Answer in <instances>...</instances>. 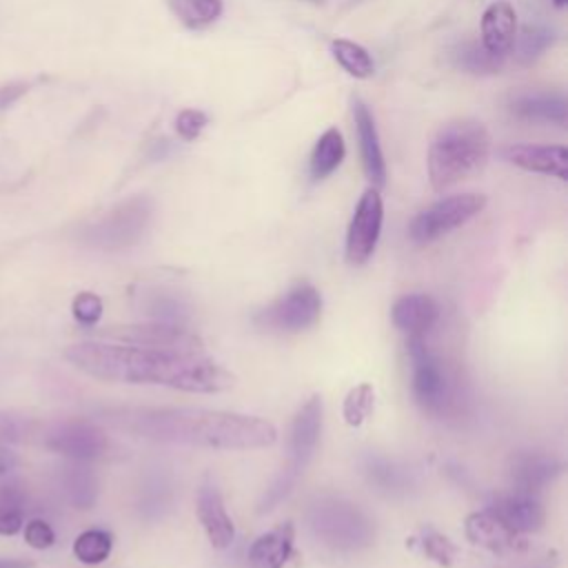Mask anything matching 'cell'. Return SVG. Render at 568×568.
<instances>
[{
    "label": "cell",
    "mask_w": 568,
    "mask_h": 568,
    "mask_svg": "<svg viewBox=\"0 0 568 568\" xmlns=\"http://www.w3.org/2000/svg\"><path fill=\"white\" fill-rule=\"evenodd\" d=\"M80 371L104 382L160 384L186 393H222L235 377L204 355L146 348L122 342H80L64 351Z\"/></svg>",
    "instance_id": "cell-1"
},
{
    "label": "cell",
    "mask_w": 568,
    "mask_h": 568,
    "mask_svg": "<svg viewBox=\"0 0 568 568\" xmlns=\"http://www.w3.org/2000/svg\"><path fill=\"white\" fill-rule=\"evenodd\" d=\"M118 424L144 439L200 448L248 450L277 439V428L262 417L204 408H142L115 417Z\"/></svg>",
    "instance_id": "cell-2"
},
{
    "label": "cell",
    "mask_w": 568,
    "mask_h": 568,
    "mask_svg": "<svg viewBox=\"0 0 568 568\" xmlns=\"http://www.w3.org/2000/svg\"><path fill=\"white\" fill-rule=\"evenodd\" d=\"M490 155V133L473 118L446 122L428 146V180L444 191L477 173Z\"/></svg>",
    "instance_id": "cell-3"
},
{
    "label": "cell",
    "mask_w": 568,
    "mask_h": 568,
    "mask_svg": "<svg viewBox=\"0 0 568 568\" xmlns=\"http://www.w3.org/2000/svg\"><path fill=\"white\" fill-rule=\"evenodd\" d=\"M311 535L335 552H355L371 546L375 526L357 506L339 497H317L306 510Z\"/></svg>",
    "instance_id": "cell-4"
},
{
    "label": "cell",
    "mask_w": 568,
    "mask_h": 568,
    "mask_svg": "<svg viewBox=\"0 0 568 568\" xmlns=\"http://www.w3.org/2000/svg\"><path fill=\"white\" fill-rule=\"evenodd\" d=\"M151 217H153V202L146 195H133L115 204L93 224H89L82 231V240L89 246L104 248V251L124 248L135 244L144 235Z\"/></svg>",
    "instance_id": "cell-5"
},
{
    "label": "cell",
    "mask_w": 568,
    "mask_h": 568,
    "mask_svg": "<svg viewBox=\"0 0 568 568\" xmlns=\"http://www.w3.org/2000/svg\"><path fill=\"white\" fill-rule=\"evenodd\" d=\"M484 206H486V195L481 193H455V195L442 197L413 217L408 233L417 244L435 242L442 235L464 226Z\"/></svg>",
    "instance_id": "cell-6"
},
{
    "label": "cell",
    "mask_w": 568,
    "mask_h": 568,
    "mask_svg": "<svg viewBox=\"0 0 568 568\" xmlns=\"http://www.w3.org/2000/svg\"><path fill=\"white\" fill-rule=\"evenodd\" d=\"M408 355L413 364V395L428 413H444L453 402L450 379L442 359L428 348L424 335H408Z\"/></svg>",
    "instance_id": "cell-7"
},
{
    "label": "cell",
    "mask_w": 568,
    "mask_h": 568,
    "mask_svg": "<svg viewBox=\"0 0 568 568\" xmlns=\"http://www.w3.org/2000/svg\"><path fill=\"white\" fill-rule=\"evenodd\" d=\"M322 313V295L311 284H297L286 295L255 315V324L280 333H300L313 326Z\"/></svg>",
    "instance_id": "cell-8"
},
{
    "label": "cell",
    "mask_w": 568,
    "mask_h": 568,
    "mask_svg": "<svg viewBox=\"0 0 568 568\" xmlns=\"http://www.w3.org/2000/svg\"><path fill=\"white\" fill-rule=\"evenodd\" d=\"M44 446L73 462H91L106 453L109 437L98 424L73 417L51 424L44 435Z\"/></svg>",
    "instance_id": "cell-9"
},
{
    "label": "cell",
    "mask_w": 568,
    "mask_h": 568,
    "mask_svg": "<svg viewBox=\"0 0 568 568\" xmlns=\"http://www.w3.org/2000/svg\"><path fill=\"white\" fill-rule=\"evenodd\" d=\"M106 335L122 342V344L204 355L202 339L195 333H191L189 328H184L182 324H171V322L131 324V326H118V328L109 331Z\"/></svg>",
    "instance_id": "cell-10"
},
{
    "label": "cell",
    "mask_w": 568,
    "mask_h": 568,
    "mask_svg": "<svg viewBox=\"0 0 568 568\" xmlns=\"http://www.w3.org/2000/svg\"><path fill=\"white\" fill-rule=\"evenodd\" d=\"M384 222V204L377 189H366L355 206V213L346 233V260L351 264H364L379 240Z\"/></svg>",
    "instance_id": "cell-11"
},
{
    "label": "cell",
    "mask_w": 568,
    "mask_h": 568,
    "mask_svg": "<svg viewBox=\"0 0 568 568\" xmlns=\"http://www.w3.org/2000/svg\"><path fill=\"white\" fill-rule=\"evenodd\" d=\"M466 537L479 546L490 550L493 555H506V557H515L521 555L528 548V541L521 532L513 530L506 521H501L495 513L479 510V513H470L466 517Z\"/></svg>",
    "instance_id": "cell-12"
},
{
    "label": "cell",
    "mask_w": 568,
    "mask_h": 568,
    "mask_svg": "<svg viewBox=\"0 0 568 568\" xmlns=\"http://www.w3.org/2000/svg\"><path fill=\"white\" fill-rule=\"evenodd\" d=\"M320 433H322V397L313 395L311 399H306V404L297 410V415L293 417V426H291V457H288V468L295 473H304L306 464L311 462L317 442H320Z\"/></svg>",
    "instance_id": "cell-13"
},
{
    "label": "cell",
    "mask_w": 568,
    "mask_h": 568,
    "mask_svg": "<svg viewBox=\"0 0 568 568\" xmlns=\"http://www.w3.org/2000/svg\"><path fill=\"white\" fill-rule=\"evenodd\" d=\"M561 462L552 455L537 453V450H519L508 462V477L513 484V490L535 495L541 488H546L559 473Z\"/></svg>",
    "instance_id": "cell-14"
},
{
    "label": "cell",
    "mask_w": 568,
    "mask_h": 568,
    "mask_svg": "<svg viewBox=\"0 0 568 568\" xmlns=\"http://www.w3.org/2000/svg\"><path fill=\"white\" fill-rule=\"evenodd\" d=\"M499 155L524 171L552 175L557 180L568 178V151L561 144H508Z\"/></svg>",
    "instance_id": "cell-15"
},
{
    "label": "cell",
    "mask_w": 568,
    "mask_h": 568,
    "mask_svg": "<svg viewBox=\"0 0 568 568\" xmlns=\"http://www.w3.org/2000/svg\"><path fill=\"white\" fill-rule=\"evenodd\" d=\"M351 104H353V120H355V129H357L364 173L371 180L373 189H382L386 184V162H384L375 118L362 98H353Z\"/></svg>",
    "instance_id": "cell-16"
},
{
    "label": "cell",
    "mask_w": 568,
    "mask_h": 568,
    "mask_svg": "<svg viewBox=\"0 0 568 568\" xmlns=\"http://www.w3.org/2000/svg\"><path fill=\"white\" fill-rule=\"evenodd\" d=\"M197 517L213 548L231 546L235 537V528L226 513L222 493L211 479H204L197 490Z\"/></svg>",
    "instance_id": "cell-17"
},
{
    "label": "cell",
    "mask_w": 568,
    "mask_h": 568,
    "mask_svg": "<svg viewBox=\"0 0 568 568\" xmlns=\"http://www.w3.org/2000/svg\"><path fill=\"white\" fill-rule=\"evenodd\" d=\"M490 513H495L501 521H506L513 530L526 535V532H537L541 530L546 521L544 506L535 499V495L517 493L513 490L510 495H499L495 501L488 506Z\"/></svg>",
    "instance_id": "cell-18"
},
{
    "label": "cell",
    "mask_w": 568,
    "mask_h": 568,
    "mask_svg": "<svg viewBox=\"0 0 568 568\" xmlns=\"http://www.w3.org/2000/svg\"><path fill=\"white\" fill-rule=\"evenodd\" d=\"M510 111L528 122H548L564 126L566 124V98L552 91H524L510 98Z\"/></svg>",
    "instance_id": "cell-19"
},
{
    "label": "cell",
    "mask_w": 568,
    "mask_h": 568,
    "mask_svg": "<svg viewBox=\"0 0 568 568\" xmlns=\"http://www.w3.org/2000/svg\"><path fill=\"white\" fill-rule=\"evenodd\" d=\"M390 317L399 331L408 335H426L439 320V306L426 293H410L393 304Z\"/></svg>",
    "instance_id": "cell-20"
},
{
    "label": "cell",
    "mask_w": 568,
    "mask_h": 568,
    "mask_svg": "<svg viewBox=\"0 0 568 568\" xmlns=\"http://www.w3.org/2000/svg\"><path fill=\"white\" fill-rule=\"evenodd\" d=\"M515 33H517L515 9L506 0H497L488 4L481 16V44L490 53L504 58L513 47Z\"/></svg>",
    "instance_id": "cell-21"
},
{
    "label": "cell",
    "mask_w": 568,
    "mask_h": 568,
    "mask_svg": "<svg viewBox=\"0 0 568 568\" xmlns=\"http://www.w3.org/2000/svg\"><path fill=\"white\" fill-rule=\"evenodd\" d=\"M293 541H295V528L291 521L260 535L248 550V566L282 568L293 552Z\"/></svg>",
    "instance_id": "cell-22"
},
{
    "label": "cell",
    "mask_w": 568,
    "mask_h": 568,
    "mask_svg": "<svg viewBox=\"0 0 568 568\" xmlns=\"http://www.w3.org/2000/svg\"><path fill=\"white\" fill-rule=\"evenodd\" d=\"M173 481L171 477L155 468L151 475H146V479L142 481L140 488V497H138V510L144 519H162L173 504Z\"/></svg>",
    "instance_id": "cell-23"
},
{
    "label": "cell",
    "mask_w": 568,
    "mask_h": 568,
    "mask_svg": "<svg viewBox=\"0 0 568 568\" xmlns=\"http://www.w3.org/2000/svg\"><path fill=\"white\" fill-rule=\"evenodd\" d=\"M344 155H346V144H344L342 133H339L335 126L326 129V131L317 138L315 146H313V151H311V160H308L311 178H313V180H324V178H328V175L342 164Z\"/></svg>",
    "instance_id": "cell-24"
},
{
    "label": "cell",
    "mask_w": 568,
    "mask_h": 568,
    "mask_svg": "<svg viewBox=\"0 0 568 568\" xmlns=\"http://www.w3.org/2000/svg\"><path fill=\"white\" fill-rule=\"evenodd\" d=\"M60 486H62L67 501L78 510L91 508L98 499V479H95L93 470L87 466H80V462L62 468Z\"/></svg>",
    "instance_id": "cell-25"
},
{
    "label": "cell",
    "mask_w": 568,
    "mask_h": 568,
    "mask_svg": "<svg viewBox=\"0 0 568 568\" xmlns=\"http://www.w3.org/2000/svg\"><path fill=\"white\" fill-rule=\"evenodd\" d=\"M450 62L466 73L486 75V73H497L504 64V58L490 53L477 40H464L450 49Z\"/></svg>",
    "instance_id": "cell-26"
},
{
    "label": "cell",
    "mask_w": 568,
    "mask_h": 568,
    "mask_svg": "<svg viewBox=\"0 0 568 568\" xmlns=\"http://www.w3.org/2000/svg\"><path fill=\"white\" fill-rule=\"evenodd\" d=\"M173 16L186 27V29H206L213 24L222 11V0H166Z\"/></svg>",
    "instance_id": "cell-27"
},
{
    "label": "cell",
    "mask_w": 568,
    "mask_h": 568,
    "mask_svg": "<svg viewBox=\"0 0 568 568\" xmlns=\"http://www.w3.org/2000/svg\"><path fill=\"white\" fill-rule=\"evenodd\" d=\"M364 475L368 477V481L373 486H377L384 493H402L408 486V475L402 466H397L395 462H388L386 457H377V455H368L364 459Z\"/></svg>",
    "instance_id": "cell-28"
},
{
    "label": "cell",
    "mask_w": 568,
    "mask_h": 568,
    "mask_svg": "<svg viewBox=\"0 0 568 568\" xmlns=\"http://www.w3.org/2000/svg\"><path fill=\"white\" fill-rule=\"evenodd\" d=\"M331 53L333 58L337 60V64L353 78H371L373 71H375V62L371 58V53L353 42V40H344V38H337L331 42Z\"/></svg>",
    "instance_id": "cell-29"
},
{
    "label": "cell",
    "mask_w": 568,
    "mask_h": 568,
    "mask_svg": "<svg viewBox=\"0 0 568 568\" xmlns=\"http://www.w3.org/2000/svg\"><path fill=\"white\" fill-rule=\"evenodd\" d=\"M555 40L552 29L541 24H526L519 33H515L513 47L519 64H532Z\"/></svg>",
    "instance_id": "cell-30"
},
{
    "label": "cell",
    "mask_w": 568,
    "mask_h": 568,
    "mask_svg": "<svg viewBox=\"0 0 568 568\" xmlns=\"http://www.w3.org/2000/svg\"><path fill=\"white\" fill-rule=\"evenodd\" d=\"M113 548V539L106 530L100 528H91L84 530L75 537L73 541V555L82 561V564H102Z\"/></svg>",
    "instance_id": "cell-31"
},
{
    "label": "cell",
    "mask_w": 568,
    "mask_h": 568,
    "mask_svg": "<svg viewBox=\"0 0 568 568\" xmlns=\"http://www.w3.org/2000/svg\"><path fill=\"white\" fill-rule=\"evenodd\" d=\"M24 526V493L18 486H0V535H16Z\"/></svg>",
    "instance_id": "cell-32"
},
{
    "label": "cell",
    "mask_w": 568,
    "mask_h": 568,
    "mask_svg": "<svg viewBox=\"0 0 568 568\" xmlns=\"http://www.w3.org/2000/svg\"><path fill=\"white\" fill-rule=\"evenodd\" d=\"M144 308L149 315H153L158 322H171V324H182V320L189 315V306L171 293L164 291H153L144 295Z\"/></svg>",
    "instance_id": "cell-33"
},
{
    "label": "cell",
    "mask_w": 568,
    "mask_h": 568,
    "mask_svg": "<svg viewBox=\"0 0 568 568\" xmlns=\"http://www.w3.org/2000/svg\"><path fill=\"white\" fill-rule=\"evenodd\" d=\"M373 399H375V393H373L371 384H359V386L351 388L344 399V408H342L346 424L359 426L371 415Z\"/></svg>",
    "instance_id": "cell-34"
},
{
    "label": "cell",
    "mask_w": 568,
    "mask_h": 568,
    "mask_svg": "<svg viewBox=\"0 0 568 568\" xmlns=\"http://www.w3.org/2000/svg\"><path fill=\"white\" fill-rule=\"evenodd\" d=\"M297 479H300V473H295V470H291L288 466H284V468L280 470V475L273 479V484L266 488V493L262 495V499H260V504H257V513H268V510H273L277 504H282V501L293 493Z\"/></svg>",
    "instance_id": "cell-35"
},
{
    "label": "cell",
    "mask_w": 568,
    "mask_h": 568,
    "mask_svg": "<svg viewBox=\"0 0 568 568\" xmlns=\"http://www.w3.org/2000/svg\"><path fill=\"white\" fill-rule=\"evenodd\" d=\"M71 313L73 317L84 324V326H93L98 324V320L102 317V300L95 295V293H89V291H82L73 297V304H71Z\"/></svg>",
    "instance_id": "cell-36"
},
{
    "label": "cell",
    "mask_w": 568,
    "mask_h": 568,
    "mask_svg": "<svg viewBox=\"0 0 568 568\" xmlns=\"http://www.w3.org/2000/svg\"><path fill=\"white\" fill-rule=\"evenodd\" d=\"M422 546H424V552H426L433 561H437L439 566H450L453 559H455V555H457L455 544H453L450 539H446L444 535L435 532V530H428V532L424 535Z\"/></svg>",
    "instance_id": "cell-37"
},
{
    "label": "cell",
    "mask_w": 568,
    "mask_h": 568,
    "mask_svg": "<svg viewBox=\"0 0 568 568\" xmlns=\"http://www.w3.org/2000/svg\"><path fill=\"white\" fill-rule=\"evenodd\" d=\"M206 124H209V115L200 109H182L175 118V131L186 142L197 140Z\"/></svg>",
    "instance_id": "cell-38"
},
{
    "label": "cell",
    "mask_w": 568,
    "mask_h": 568,
    "mask_svg": "<svg viewBox=\"0 0 568 568\" xmlns=\"http://www.w3.org/2000/svg\"><path fill=\"white\" fill-rule=\"evenodd\" d=\"M24 541L36 550H44L55 544V532L44 519H31L24 526Z\"/></svg>",
    "instance_id": "cell-39"
},
{
    "label": "cell",
    "mask_w": 568,
    "mask_h": 568,
    "mask_svg": "<svg viewBox=\"0 0 568 568\" xmlns=\"http://www.w3.org/2000/svg\"><path fill=\"white\" fill-rule=\"evenodd\" d=\"M27 424L9 413L0 410V442H18L24 435Z\"/></svg>",
    "instance_id": "cell-40"
},
{
    "label": "cell",
    "mask_w": 568,
    "mask_h": 568,
    "mask_svg": "<svg viewBox=\"0 0 568 568\" xmlns=\"http://www.w3.org/2000/svg\"><path fill=\"white\" fill-rule=\"evenodd\" d=\"M24 91H27L24 84H9V87H2V89H0V109L11 106Z\"/></svg>",
    "instance_id": "cell-41"
},
{
    "label": "cell",
    "mask_w": 568,
    "mask_h": 568,
    "mask_svg": "<svg viewBox=\"0 0 568 568\" xmlns=\"http://www.w3.org/2000/svg\"><path fill=\"white\" fill-rule=\"evenodd\" d=\"M557 566V555L550 552V555H544L535 561H526V564H515V566H506V568H555Z\"/></svg>",
    "instance_id": "cell-42"
},
{
    "label": "cell",
    "mask_w": 568,
    "mask_h": 568,
    "mask_svg": "<svg viewBox=\"0 0 568 568\" xmlns=\"http://www.w3.org/2000/svg\"><path fill=\"white\" fill-rule=\"evenodd\" d=\"M16 455L9 450V448H4V446H0V475H4V473H9V470H13V466H16Z\"/></svg>",
    "instance_id": "cell-43"
},
{
    "label": "cell",
    "mask_w": 568,
    "mask_h": 568,
    "mask_svg": "<svg viewBox=\"0 0 568 568\" xmlns=\"http://www.w3.org/2000/svg\"><path fill=\"white\" fill-rule=\"evenodd\" d=\"M0 568H33V561H29V559L0 557Z\"/></svg>",
    "instance_id": "cell-44"
},
{
    "label": "cell",
    "mask_w": 568,
    "mask_h": 568,
    "mask_svg": "<svg viewBox=\"0 0 568 568\" xmlns=\"http://www.w3.org/2000/svg\"><path fill=\"white\" fill-rule=\"evenodd\" d=\"M552 2H555V7H559V9L566 7V0H552Z\"/></svg>",
    "instance_id": "cell-45"
}]
</instances>
